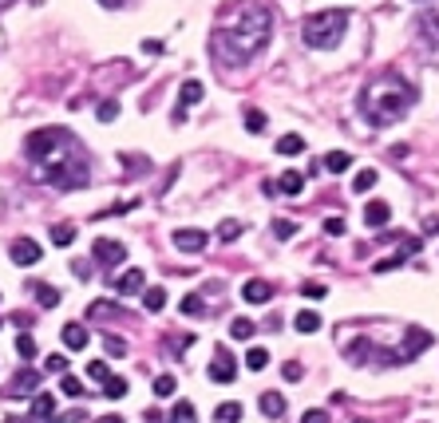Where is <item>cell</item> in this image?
Here are the masks:
<instances>
[{"mask_svg": "<svg viewBox=\"0 0 439 423\" xmlns=\"http://www.w3.org/2000/svg\"><path fill=\"white\" fill-rule=\"evenodd\" d=\"M281 376H285V380H301V376H305V368H301L297 360H289L285 368H281Z\"/></svg>", "mask_w": 439, "mask_h": 423, "instance_id": "obj_45", "label": "cell"}, {"mask_svg": "<svg viewBox=\"0 0 439 423\" xmlns=\"http://www.w3.org/2000/svg\"><path fill=\"white\" fill-rule=\"evenodd\" d=\"M36 301L44 305V309H56V305H60V293L52 289V285H36Z\"/></svg>", "mask_w": 439, "mask_h": 423, "instance_id": "obj_36", "label": "cell"}, {"mask_svg": "<svg viewBox=\"0 0 439 423\" xmlns=\"http://www.w3.org/2000/svg\"><path fill=\"white\" fill-rule=\"evenodd\" d=\"M44 368H48V372H68V360H63V352H52L48 360H44Z\"/></svg>", "mask_w": 439, "mask_h": 423, "instance_id": "obj_43", "label": "cell"}, {"mask_svg": "<svg viewBox=\"0 0 439 423\" xmlns=\"http://www.w3.org/2000/svg\"><path fill=\"white\" fill-rule=\"evenodd\" d=\"M91 254H95L99 269H115V266H123V261H127V245L115 242V238H95Z\"/></svg>", "mask_w": 439, "mask_h": 423, "instance_id": "obj_6", "label": "cell"}, {"mask_svg": "<svg viewBox=\"0 0 439 423\" xmlns=\"http://www.w3.org/2000/svg\"><path fill=\"white\" fill-rule=\"evenodd\" d=\"M412 254H419V238H408V242L400 245V254H392V257H380L376 261V273H392V269H400L403 261Z\"/></svg>", "mask_w": 439, "mask_h": 423, "instance_id": "obj_14", "label": "cell"}, {"mask_svg": "<svg viewBox=\"0 0 439 423\" xmlns=\"http://www.w3.org/2000/svg\"><path fill=\"white\" fill-rule=\"evenodd\" d=\"M72 242H75L72 226H52V245H72Z\"/></svg>", "mask_w": 439, "mask_h": 423, "instance_id": "obj_39", "label": "cell"}, {"mask_svg": "<svg viewBox=\"0 0 439 423\" xmlns=\"http://www.w3.org/2000/svg\"><path fill=\"white\" fill-rule=\"evenodd\" d=\"M40 392V372L36 368H24V372H16L13 376V384H8V396H36Z\"/></svg>", "mask_w": 439, "mask_h": 423, "instance_id": "obj_10", "label": "cell"}, {"mask_svg": "<svg viewBox=\"0 0 439 423\" xmlns=\"http://www.w3.org/2000/svg\"><path fill=\"white\" fill-rule=\"evenodd\" d=\"M301 423H329V411L313 408V411H305V420H301Z\"/></svg>", "mask_w": 439, "mask_h": 423, "instance_id": "obj_47", "label": "cell"}, {"mask_svg": "<svg viewBox=\"0 0 439 423\" xmlns=\"http://www.w3.org/2000/svg\"><path fill=\"white\" fill-rule=\"evenodd\" d=\"M321 167L329 170V174H344V170L353 167V155H344V151H329V155L321 158Z\"/></svg>", "mask_w": 439, "mask_h": 423, "instance_id": "obj_19", "label": "cell"}, {"mask_svg": "<svg viewBox=\"0 0 439 423\" xmlns=\"http://www.w3.org/2000/svg\"><path fill=\"white\" fill-rule=\"evenodd\" d=\"M143 289H146V273L143 269H127V273L115 281V293H119V297H143Z\"/></svg>", "mask_w": 439, "mask_h": 423, "instance_id": "obj_13", "label": "cell"}, {"mask_svg": "<svg viewBox=\"0 0 439 423\" xmlns=\"http://www.w3.org/2000/svg\"><path fill=\"white\" fill-rule=\"evenodd\" d=\"M427 348H431V332H427V328H408L403 344L396 352H384V360L388 364H408V360H415V356L427 352Z\"/></svg>", "mask_w": 439, "mask_h": 423, "instance_id": "obj_5", "label": "cell"}, {"mask_svg": "<svg viewBox=\"0 0 439 423\" xmlns=\"http://www.w3.org/2000/svg\"><path fill=\"white\" fill-rule=\"evenodd\" d=\"M8 257H13V266H40V257H44V249H40L36 238H13V245H8Z\"/></svg>", "mask_w": 439, "mask_h": 423, "instance_id": "obj_7", "label": "cell"}, {"mask_svg": "<svg viewBox=\"0 0 439 423\" xmlns=\"http://www.w3.org/2000/svg\"><path fill=\"white\" fill-rule=\"evenodd\" d=\"M376 178H380V174H376V170H372V167H368V170H360V174H356V178H353V190H356V194L372 190V186H376Z\"/></svg>", "mask_w": 439, "mask_h": 423, "instance_id": "obj_34", "label": "cell"}, {"mask_svg": "<svg viewBox=\"0 0 439 423\" xmlns=\"http://www.w3.org/2000/svg\"><path fill=\"white\" fill-rule=\"evenodd\" d=\"M325 233H329V238H341V233H344V222L341 218H329V222H325Z\"/></svg>", "mask_w": 439, "mask_h": 423, "instance_id": "obj_46", "label": "cell"}, {"mask_svg": "<svg viewBox=\"0 0 439 423\" xmlns=\"http://www.w3.org/2000/svg\"><path fill=\"white\" fill-rule=\"evenodd\" d=\"M297 230H301V226H297V222H289V218H277V222H273V233H277L281 242H289Z\"/></svg>", "mask_w": 439, "mask_h": 423, "instance_id": "obj_38", "label": "cell"}, {"mask_svg": "<svg viewBox=\"0 0 439 423\" xmlns=\"http://www.w3.org/2000/svg\"><path fill=\"white\" fill-rule=\"evenodd\" d=\"M28 162L32 178L56 190H79L91 182V158L68 127H40L28 134Z\"/></svg>", "mask_w": 439, "mask_h": 423, "instance_id": "obj_2", "label": "cell"}, {"mask_svg": "<svg viewBox=\"0 0 439 423\" xmlns=\"http://www.w3.org/2000/svg\"><path fill=\"white\" fill-rule=\"evenodd\" d=\"M174 387H178V380H174L171 372H162L159 380H155V396H159V399H171V396H174Z\"/></svg>", "mask_w": 439, "mask_h": 423, "instance_id": "obj_32", "label": "cell"}, {"mask_svg": "<svg viewBox=\"0 0 439 423\" xmlns=\"http://www.w3.org/2000/svg\"><path fill=\"white\" fill-rule=\"evenodd\" d=\"M293 328H297V332H305V337H309V332H317V328H321V313L301 309V313L293 316Z\"/></svg>", "mask_w": 439, "mask_h": 423, "instance_id": "obj_23", "label": "cell"}, {"mask_svg": "<svg viewBox=\"0 0 439 423\" xmlns=\"http://www.w3.org/2000/svg\"><path fill=\"white\" fill-rule=\"evenodd\" d=\"M171 423H198L194 403H190V399H178V403L171 408Z\"/></svg>", "mask_w": 439, "mask_h": 423, "instance_id": "obj_26", "label": "cell"}, {"mask_svg": "<svg viewBox=\"0 0 439 423\" xmlns=\"http://www.w3.org/2000/svg\"><path fill=\"white\" fill-rule=\"evenodd\" d=\"M143 309L146 313H162V309H167V289H162V285L143 289Z\"/></svg>", "mask_w": 439, "mask_h": 423, "instance_id": "obj_22", "label": "cell"}, {"mask_svg": "<svg viewBox=\"0 0 439 423\" xmlns=\"http://www.w3.org/2000/svg\"><path fill=\"white\" fill-rule=\"evenodd\" d=\"M277 190L281 194H301L305 190V174H301V170H285V174H281V182H277Z\"/></svg>", "mask_w": 439, "mask_h": 423, "instance_id": "obj_20", "label": "cell"}, {"mask_svg": "<svg viewBox=\"0 0 439 423\" xmlns=\"http://www.w3.org/2000/svg\"><path fill=\"white\" fill-rule=\"evenodd\" d=\"M75 277H84V281L91 277V269H87V261H75Z\"/></svg>", "mask_w": 439, "mask_h": 423, "instance_id": "obj_50", "label": "cell"}, {"mask_svg": "<svg viewBox=\"0 0 439 423\" xmlns=\"http://www.w3.org/2000/svg\"><path fill=\"white\" fill-rule=\"evenodd\" d=\"M368 356H372V340H368V337H356L353 344H348V364H364Z\"/></svg>", "mask_w": 439, "mask_h": 423, "instance_id": "obj_25", "label": "cell"}, {"mask_svg": "<svg viewBox=\"0 0 439 423\" xmlns=\"http://www.w3.org/2000/svg\"><path fill=\"white\" fill-rule=\"evenodd\" d=\"M202 95H206V87L198 84V79H186V84L178 87V111H174V123H183L186 111L194 107V103H202Z\"/></svg>", "mask_w": 439, "mask_h": 423, "instance_id": "obj_9", "label": "cell"}, {"mask_svg": "<svg viewBox=\"0 0 439 423\" xmlns=\"http://www.w3.org/2000/svg\"><path fill=\"white\" fill-rule=\"evenodd\" d=\"M261 411H265L269 420H281V415H285V396H281V392H265V396H261Z\"/></svg>", "mask_w": 439, "mask_h": 423, "instance_id": "obj_24", "label": "cell"}, {"mask_svg": "<svg viewBox=\"0 0 439 423\" xmlns=\"http://www.w3.org/2000/svg\"><path fill=\"white\" fill-rule=\"evenodd\" d=\"M16 352H20L24 360H32V356H36V340L28 337V332H24V337H16Z\"/></svg>", "mask_w": 439, "mask_h": 423, "instance_id": "obj_40", "label": "cell"}, {"mask_svg": "<svg viewBox=\"0 0 439 423\" xmlns=\"http://www.w3.org/2000/svg\"><path fill=\"white\" fill-rule=\"evenodd\" d=\"M95 115H99V123H115V119H119V103L107 99V103H99V107H95Z\"/></svg>", "mask_w": 439, "mask_h": 423, "instance_id": "obj_37", "label": "cell"}, {"mask_svg": "<svg viewBox=\"0 0 439 423\" xmlns=\"http://www.w3.org/2000/svg\"><path fill=\"white\" fill-rule=\"evenodd\" d=\"M348 32V8H325V13H313L305 16V24H301V36H305L309 48L317 52H329L337 48Z\"/></svg>", "mask_w": 439, "mask_h": 423, "instance_id": "obj_4", "label": "cell"}, {"mask_svg": "<svg viewBox=\"0 0 439 423\" xmlns=\"http://www.w3.org/2000/svg\"><path fill=\"white\" fill-rule=\"evenodd\" d=\"M218 238H222V242H238V238H242V222H238V218H226L218 226Z\"/></svg>", "mask_w": 439, "mask_h": 423, "instance_id": "obj_33", "label": "cell"}, {"mask_svg": "<svg viewBox=\"0 0 439 423\" xmlns=\"http://www.w3.org/2000/svg\"><path fill=\"white\" fill-rule=\"evenodd\" d=\"M265 364H269V352L265 348H249V352H245V368H249V372H261Z\"/></svg>", "mask_w": 439, "mask_h": 423, "instance_id": "obj_35", "label": "cell"}, {"mask_svg": "<svg viewBox=\"0 0 439 423\" xmlns=\"http://www.w3.org/2000/svg\"><path fill=\"white\" fill-rule=\"evenodd\" d=\"M63 348H72V352H84L87 348V340H91V332H87L84 325H63Z\"/></svg>", "mask_w": 439, "mask_h": 423, "instance_id": "obj_17", "label": "cell"}, {"mask_svg": "<svg viewBox=\"0 0 439 423\" xmlns=\"http://www.w3.org/2000/svg\"><path fill=\"white\" fill-rule=\"evenodd\" d=\"M206 242V230H174V249H183V254H202Z\"/></svg>", "mask_w": 439, "mask_h": 423, "instance_id": "obj_11", "label": "cell"}, {"mask_svg": "<svg viewBox=\"0 0 439 423\" xmlns=\"http://www.w3.org/2000/svg\"><path fill=\"white\" fill-rule=\"evenodd\" d=\"M99 4H103V8H123L127 0H99Z\"/></svg>", "mask_w": 439, "mask_h": 423, "instance_id": "obj_51", "label": "cell"}, {"mask_svg": "<svg viewBox=\"0 0 439 423\" xmlns=\"http://www.w3.org/2000/svg\"><path fill=\"white\" fill-rule=\"evenodd\" d=\"M309 297V301H325V297H329V289H325V285H313V281H309L305 289H301Z\"/></svg>", "mask_w": 439, "mask_h": 423, "instance_id": "obj_44", "label": "cell"}, {"mask_svg": "<svg viewBox=\"0 0 439 423\" xmlns=\"http://www.w3.org/2000/svg\"><path fill=\"white\" fill-rule=\"evenodd\" d=\"M60 392H63L68 399H79V396H87V392H84V384H79L75 376H68V372L60 376Z\"/></svg>", "mask_w": 439, "mask_h": 423, "instance_id": "obj_31", "label": "cell"}, {"mask_svg": "<svg viewBox=\"0 0 439 423\" xmlns=\"http://www.w3.org/2000/svg\"><path fill=\"white\" fill-rule=\"evenodd\" d=\"M353 423H372V420H353Z\"/></svg>", "mask_w": 439, "mask_h": 423, "instance_id": "obj_55", "label": "cell"}, {"mask_svg": "<svg viewBox=\"0 0 439 423\" xmlns=\"http://www.w3.org/2000/svg\"><path fill=\"white\" fill-rule=\"evenodd\" d=\"M364 222L372 226V230L388 226V222H392V206H388V202H368V206H364Z\"/></svg>", "mask_w": 439, "mask_h": 423, "instance_id": "obj_18", "label": "cell"}, {"mask_svg": "<svg viewBox=\"0 0 439 423\" xmlns=\"http://www.w3.org/2000/svg\"><path fill=\"white\" fill-rule=\"evenodd\" d=\"M206 376L214 380V384H233V376H238V364H233V356L226 348H218V356L210 360Z\"/></svg>", "mask_w": 439, "mask_h": 423, "instance_id": "obj_8", "label": "cell"}, {"mask_svg": "<svg viewBox=\"0 0 439 423\" xmlns=\"http://www.w3.org/2000/svg\"><path fill=\"white\" fill-rule=\"evenodd\" d=\"M242 123H245V131H249V134H257V131H265V111H257V107H245Z\"/></svg>", "mask_w": 439, "mask_h": 423, "instance_id": "obj_27", "label": "cell"}, {"mask_svg": "<svg viewBox=\"0 0 439 423\" xmlns=\"http://www.w3.org/2000/svg\"><path fill=\"white\" fill-rule=\"evenodd\" d=\"M242 301L245 305H269V301H273V285L261 281V277L245 281V285H242Z\"/></svg>", "mask_w": 439, "mask_h": 423, "instance_id": "obj_15", "label": "cell"}, {"mask_svg": "<svg viewBox=\"0 0 439 423\" xmlns=\"http://www.w3.org/2000/svg\"><path fill=\"white\" fill-rule=\"evenodd\" d=\"M230 337L233 340H249V337H254V321H249V316H233Z\"/></svg>", "mask_w": 439, "mask_h": 423, "instance_id": "obj_30", "label": "cell"}, {"mask_svg": "<svg viewBox=\"0 0 439 423\" xmlns=\"http://www.w3.org/2000/svg\"><path fill=\"white\" fill-rule=\"evenodd\" d=\"M415 99H419L415 84H408L400 72H384V75H372L360 87L356 107H360L368 127H392V123H400L415 107Z\"/></svg>", "mask_w": 439, "mask_h": 423, "instance_id": "obj_3", "label": "cell"}, {"mask_svg": "<svg viewBox=\"0 0 439 423\" xmlns=\"http://www.w3.org/2000/svg\"><path fill=\"white\" fill-rule=\"evenodd\" d=\"M32 423H63V420H56V399H52V392H36V396H32Z\"/></svg>", "mask_w": 439, "mask_h": 423, "instance_id": "obj_12", "label": "cell"}, {"mask_svg": "<svg viewBox=\"0 0 439 423\" xmlns=\"http://www.w3.org/2000/svg\"><path fill=\"white\" fill-rule=\"evenodd\" d=\"M103 396L107 399H123L127 396V380H123V376H107V380H103Z\"/></svg>", "mask_w": 439, "mask_h": 423, "instance_id": "obj_28", "label": "cell"}, {"mask_svg": "<svg viewBox=\"0 0 439 423\" xmlns=\"http://www.w3.org/2000/svg\"><path fill=\"white\" fill-rule=\"evenodd\" d=\"M107 352H111V356H123V352H127V344H123V340H115V337H107Z\"/></svg>", "mask_w": 439, "mask_h": 423, "instance_id": "obj_49", "label": "cell"}, {"mask_svg": "<svg viewBox=\"0 0 439 423\" xmlns=\"http://www.w3.org/2000/svg\"><path fill=\"white\" fill-rule=\"evenodd\" d=\"M8 4H13V0H0V8H8Z\"/></svg>", "mask_w": 439, "mask_h": 423, "instance_id": "obj_53", "label": "cell"}, {"mask_svg": "<svg viewBox=\"0 0 439 423\" xmlns=\"http://www.w3.org/2000/svg\"><path fill=\"white\" fill-rule=\"evenodd\" d=\"M8 423H32V420H8Z\"/></svg>", "mask_w": 439, "mask_h": 423, "instance_id": "obj_54", "label": "cell"}, {"mask_svg": "<svg viewBox=\"0 0 439 423\" xmlns=\"http://www.w3.org/2000/svg\"><path fill=\"white\" fill-rule=\"evenodd\" d=\"M183 313H186V316H202V313H206V305H202L194 293H190V297L183 301Z\"/></svg>", "mask_w": 439, "mask_h": 423, "instance_id": "obj_42", "label": "cell"}, {"mask_svg": "<svg viewBox=\"0 0 439 423\" xmlns=\"http://www.w3.org/2000/svg\"><path fill=\"white\" fill-rule=\"evenodd\" d=\"M99 423H123V420H119V415H103Z\"/></svg>", "mask_w": 439, "mask_h": 423, "instance_id": "obj_52", "label": "cell"}, {"mask_svg": "<svg viewBox=\"0 0 439 423\" xmlns=\"http://www.w3.org/2000/svg\"><path fill=\"white\" fill-rule=\"evenodd\" d=\"M143 52H151V56H159V52H167V44H162V40H143Z\"/></svg>", "mask_w": 439, "mask_h": 423, "instance_id": "obj_48", "label": "cell"}, {"mask_svg": "<svg viewBox=\"0 0 439 423\" xmlns=\"http://www.w3.org/2000/svg\"><path fill=\"white\" fill-rule=\"evenodd\" d=\"M415 32L424 36L427 48L439 52V8H436V13H424V16H419V20H415Z\"/></svg>", "mask_w": 439, "mask_h": 423, "instance_id": "obj_16", "label": "cell"}, {"mask_svg": "<svg viewBox=\"0 0 439 423\" xmlns=\"http://www.w3.org/2000/svg\"><path fill=\"white\" fill-rule=\"evenodd\" d=\"M214 420H218V423H238V420H242V403H233V399H230V403H218Z\"/></svg>", "mask_w": 439, "mask_h": 423, "instance_id": "obj_29", "label": "cell"}, {"mask_svg": "<svg viewBox=\"0 0 439 423\" xmlns=\"http://www.w3.org/2000/svg\"><path fill=\"white\" fill-rule=\"evenodd\" d=\"M273 36L269 0H233L226 4L210 36V52L222 68H245Z\"/></svg>", "mask_w": 439, "mask_h": 423, "instance_id": "obj_1", "label": "cell"}, {"mask_svg": "<svg viewBox=\"0 0 439 423\" xmlns=\"http://www.w3.org/2000/svg\"><path fill=\"white\" fill-rule=\"evenodd\" d=\"M305 139L301 134H285V139H277V155H285V158H297V155H305Z\"/></svg>", "mask_w": 439, "mask_h": 423, "instance_id": "obj_21", "label": "cell"}, {"mask_svg": "<svg viewBox=\"0 0 439 423\" xmlns=\"http://www.w3.org/2000/svg\"><path fill=\"white\" fill-rule=\"evenodd\" d=\"M87 376H91V380H99V384H103V380H107V376H111L107 360H91V364H87Z\"/></svg>", "mask_w": 439, "mask_h": 423, "instance_id": "obj_41", "label": "cell"}]
</instances>
